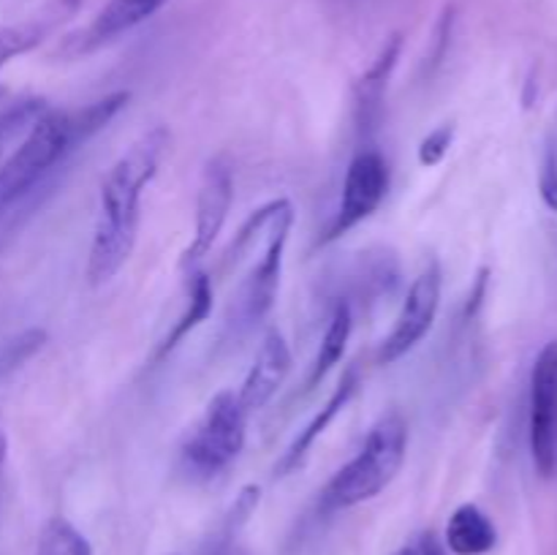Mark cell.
<instances>
[{"label": "cell", "mask_w": 557, "mask_h": 555, "mask_svg": "<svg viewBox=\"0 0 557 555\" xmlns=\"http://www.w3.org/2000/svg\"><path fill=\"white\" fill-rule=\"evenodd\" d=\"M172 134L163 125L145 131L109 166L98 190V215L87 254V281L103 286L112 281L134 254L141 221V194L156 180Z\"/></svg>", "instance_id": "1"}, {"label": "cell", "mask_w": 557, "mask_h": 555, "mask_svg": "<svg viewBox=\"0 0 557 555\" xmlns=\"http://www.w3.org/2000/svg\"><path fill=\"white\" fill-rule=\"evenodd\" d=\"M408 422L400 411H386L370 428L362 449L330 479L321 493V509L341 511L384 493L406 462Z\"/></svg>", "instance_id": "2"}, {"label": "cell", "mask_w": 557, "mask_h": 555, "mask_svg": "<svg viewBox=\"0 0 557 555\" xmlns=\"http://www.w3.org/2000/svg\"><path fill=\"white\" fill-rule=\"evenodd\" d=\"M87 145L85 134L76 125L74 112L63 109H47L41 118L33 123L25 139L20 141L9 161L0 166V215L25 199L33 188L47 180L49 172L65 161V156Z\"/></svg>", "instance_id": "3"}, {"label": "cell", "mask_w": 557, "mask_h": 555, "mask_svg": "<svg viewBox=\"0 0 557 555\" xmlns=\"http://www.w3.org/2000/svg\"><path fill=\"white\" fill-rule=\"evenodd\" d=\"M294 226V207L288 199H275V212H272L270 223L264 229V254L256 261L253 270L237 288L232 297L226 313V332L228 341H239L248 335L256 324L267 319L277 299V288H281L283 275V259H286L288 232Z\"/></svg>", "instance_id": "4"}, {"label": "cell", "mask_w": 557, "mask_h": 555, "mask_svg": "<svg viewBox=\"0 0 557 555\" xmlns=\"http://www.w3.org/2000/svg\"><path fill=\"white\" fill-rule=\"evenodd\" d=\"M248 435V411L232 390L212 395L205 414L185 439L180 462L190 479H215L239 457Z\"/></svg>", "instance_id": "5"}, {"label": "cell", "mask_w": 557, "mask_h": 555, "mask_svg": "<svg viewBox=\"0 0 557 555\" xmlns=\"http://www.w3.org/2000/svg\"><path fill=\"white\" fill-rule=\"evenodd\" d=\"M386 190H389V166H386V158L375 147H362L351 158V163H348L346 180H343L341 205H337L335 218H332L324 237H321V245L335 243L343 234L351 232L354 226L368 221L379 210L381 201L386 199Z\"/></svg>", "instance_id": "6"}, {"label": "cell", "mask_w": 557, "mask_h": 555, "mask_svg": "<svg viewBox=\"0 0 557 555\" xmlns=\"http://www.w3.org/2000/svg\"><path fill=\"white\" fill-rule=\"evenodd\" d=\"M441 288H444V272H441L438 259H428L424 261L422 272L413 278L406 299H403V308L400 313H397L395 326H392V332L384 337V343H381V365H392L397 362V359H403L408 351H413V348L424 341V335H428L430 330H433L441 305Z\"/></svg>", "instance_id": "7"}, {"label": "cell", "mask_w": 557, "mask_h": 555, "mask_svg": "<svg viewBox=\"0 0 557 555\" xmlns=\"http://www.w3.org/2000/svg\"><path fill=\"white\" fill-rule=\"evenodd\" d=\"M234 201V172L228 161L223 158H212L207 163L205 174H201L199 194H196V221H194V237L185 245L183 256H180V267L183 270H194L201 259L212 250L218 234L226 226L228 210Z\"/></svg>", "instance_id": "8"}, {"label": "cell", "mask_w": 557, "mask_h": 555, "mask_svg": "<svg viewBox=\"0 0 557 555\" xmlns=\"http://www.w3.org/2000/svg\"><path fill=\"white\" fill-rule=\"evenodd\" d=\"M531 455L542 477L557 468V337L539 351L531 373Z\"/></svg>", "instance_id": "9"}, {"label": "cell", "mask_w": 557, "mask_h": 555, "mask_svg": "<svg viewBox=\"0 0 557 555\" xmlns=\"http://www.w3.org/2000/svg\"><path fill=\"white\" fill-rule=\"evenodd\" d=\"M288 370H292V348H288L283 332L277 326H270L264 332V337H261V346L256 351L253 365H250L248 375H245L243 386L237 392L245 411H261L275 397V392L281 390Z\"/></svg>", "instance_id": "10"}, {"label": "cell", "mask_w": 557, "mask_h": 555, "mask_svg": "<svg viewBox=\"0 0 557 555\" xmlns=\"http://www.w3.org/2000/svg\"><path fill=\"white\" fill-rule=\"evenodd\" d=\"M403 54V33H392L375 58L370 60L368 69L359 74L354 82V120L362 136H370L379 128L381 112H384L386 101V87H389L392 74L397 69V60Z\"/></svg>", "instance_id": "11"}, {"label": "cell", "mask_w": 557, "mask_h": 555, "mask_svg": "<svg viewBox=\"0 0 557 555\" xmlns=\"http://www.w3.org/2000/svg\"><path fill=\"white\" fill-rule=\"evenodd\" d=\"M357 390H359V370L348 368L346 373H343V379L337 381V386H335V392L330 395V400L324 403V408H321V411L315 414V417L310 419V422L305 424L302 430H299V435L292 441V446L283 452V457L277 460V466H275V477L277 479L294 473L299 466H302L305 460H308V455H310V449H313L315 441H319L321 435L326 433V428L335 422L337 414H341L343 408L351 403V397L357 395Z\"/></svg>", "instance_id": "12"}, {"label": "cell", "mask_w": 557, "mask_h": 555, "mask_svg": "<svg viewBox=\"0 0 557 555\" xmlns=\"http://www.w3.org/2000/svg\"><path fill=\"white\" fill-rule=\"evenodd\" d=\"M169 0H109L98 16L92 20V25L85 33V49H96L101 44L114 41L123 33L134 30L141 22H147L150 16H156L158 11L166 5Z\"/></svg>", "instance_id": "13"}, {"label": "cell", "mask_w": 557, "mask_h": 555, "mask_svg": "<svg viewBox=\"0 0 557 555\" xmlns=\"http://www.w3.org/2000/svg\"><path fill=\"white\" fill-rule=\"evenodd\" d=\"M212 305H215V288H212V278L201 270H190L188 275V303L185 310L180 313V319L174 321L172 330L166 332V337L161 341V346L156 348V357L152 362H161L163 357L174 351L201 321H207L212 316Z\"/></svg>", "instance_id": "14"}, {"label": "cell", "mask_w": 557, "mask_h": 555, "mask_svg": "<svg viewBox=\"0 0 557 555\" xmlns=\"http://www.w3.org/2000/svg\"><path fill=\"white\" fill-rule=\"evenodd\" d=\"M498 544L493 520L476 504L457 506L446 522V550L455 555H487Z\"/></svg>", "instance_id": "15"}, {"label": "cell", "mask_w": 557, "mask_h": 555, "mask_svg": "<svg viewBox=\"0 0 557 555\" xmlns=\"http://www.w3.org/2000/svg\"><path fill=\"white\" fill-rule=\"evenodd\" d=\"M354 330V316H351V305L348 303H337L335 310L330 316V324H326L324 337H321V346L315 351L313 365H310V373L305 379V390L313 392L321 381L326 379L332 368L343 359L348 346V337H351Z\"/></svg>", "instance_id": "16"}, {"label": "cell", "mask_w": 557, "mask_h": 555, "mask_svg": "<svg viewBox=\"0 0 557 555\" xmlns=\"http://www.w3.org/2000/svg\"><path fill=\"white\" fill-rule=\"evenodd\" d=\"M36 555H92V547L69 520L54 517L44 526Z\"/></svg>", "instance_id": "17"}, {"label": "cell", "mask_w": 557, "mask_h": 555, "mask_svg": "<svg viewBox=\"0 0 557 555\" xmlns=\"http://www.w3.org/2000/svg\"><path fill=\"white\" fill-rule=\"evenodd\" d=\"M44 41V27L41 25H5L0 27V69L9 65L11 60L20 54L33 52L38 44Z\"/></svg>", "instance_id": "18"}, {"label": "cell", "mask_w": 557, "mask_h": 555, "mask_svg": "<svg viewBox=\"0 0 557 555\" xmlns=\"http://www.w3.org/2000/svg\"><path fill=\"white\" fill-rule=\"evenodd\" d=\"M451 141H455V123H444L438 125V128H433L422 141H419V163H422L424 169H435L446 156H449Z\"/></svg>", "instance_id": "19"}, {"label": "cell", "mask_w": 557, "mask_h": 555, "mask_svg": "<svg viewBox=\"0 0 557 555\" xmlns=\"http://www.w3.org/2000/svg\"><path fill=\"white\" fill-rule=\"evenodd\" d=\"M44 341H47V332L44 330L22 332L16 341L5 343L3 354H0V368L11 370V368H16V365H22L27 357H33V354L44 346Z\"/></svg>", "instance_id": "20"}, {"label": "cell", "mask_w": 557, "mask_h": 555, "mask_svg": "<svg viewBox=\"0 0 557 555\" xmlns=\"http://www.w3.org/2000/svg\"><path fill=\"white\" fill-rule=\"evenodd\" d=\"M539 194H542L544 205H547L553 212H557V152L555 150L544 152L542 174H539Z\"/></svg>", "instance_id": "21"}, {"label": "cell", "mask_w": 557, "mask_h": 555, "mask_svg": "<svg viewBox=\"0 0 557 555\" xmlns=\"http://www.w3.org/2000/svg\"><path fill=\"white\" fill-rule=\"evenodd\" d=\"M237 531H239V528L234 526V522L226 517V520H223V526L218 528L215 536H212L210 542L201 547L199 555H228V547H232V539L237 536Z\"/></svg>", "instance_id": "22"}, {"label": "cell", "mask_w": 557, "mask_h": 555, "mask_svg": "<svg viewBox=\"0 0 557 555\" xmlns=\"http://www.w3.org/2000/svg\"><path fill=\"white\" fill-rule=\"evenodd\" d=\"M397 555H446V550L444 544H441V539L435 536L433 531H428V533H419V536L413 539L408 547H403Z\"/></svg>", "instance_id": "23"}, {"label": "cell", "mask_w": 557, "mask_h": 555, "mask_svg": "<svg viewBox=\"0 0 557 555\" xmlns=\"http://www.w3.org/2000/svg\"><path fill=\"white\" fill-rule=\"evenodd\" d=\"M5 455H9V439H5V430L3 424H0V468H3Z\"/></svg>", "instance_id": "24"}]
</instances>
